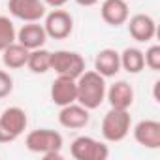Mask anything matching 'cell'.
<instances>
[{
    "label": "cell",
    "instance_id": "cell-1",
    "mask_svg": "<svg viewBox=\"0 0 160 160\" xmlns=\"http://www.w3.org/2000/svg\"><path fill=\"white\" fill-rule=\"evenodd\" d=\"M77 85V104H81L83 108H87L89 111L98 109L102 106V102L106 100V77H102L96 70H85L81 75L75 79Z\"/></svg>",
    "mask_w": 160,
    "mask_h": 160
},
{
    "label": "cell",
    "instance_id": "cell-2",
    "mask_svg": "<svg viewBox=\"0 0 160 160\" xmlns=\"http://www.w3.org/2000/svg\"><path fill=\"white\" fill-rule=\"evenodd\" d=\"M132 128V117L128 109H115L111 108L102 119V138L109 143L122 141Z\"/></svg>",
    "mask_w": 160,
    "mask_h": 160
},
{
    "label": "cell",
    "instance_id": "cell-3",
    "mask_svg": "<svg viewBox=\"0 0 160 160\" xmlns=\"http://www.w3.org/2000/svg\"><path fill=\"white\" fill-rule=\"evenodd\" d=\"M28 124L27 111L19 106H10L0 115V143H12L15 141Z\"/></svg>",
    "mask_w": 160,
    "mask_h": 160
},
{
    "label": "cell",
    "instance_id": "cell-4",
    "mask_svg": "<svg viewBox=\"0 0 160 160\" xmlns=\"http://www.w3.org/2000/svg\"><path fill=\"white\" fill-rule=\"evenodd\" d=\"M62 136L51 128H38L27 134L25 138V145L30 152L36 154H45V152H55V151H62Z\"/></svg>",
    "mask_w": 160,
    "mask_h": 160
},
{
    "label": "cell",
    "instance_id": "cell-5",
    "mask_svg": "<svg viewBox=\"0 0 160 160\" xmlns=\"http://www.w3.org/2000/svg\"><path fill=\"white\" fill-rule=\"evenodd\" d=\"M51 70L57 72V75H66L72 79H77L85 72V58L68 49H58L51 53Z\"/></svg>",
    "mask_w": 160,
    "mask_h": 160
},
{
    "label": "cell",
    "instance_id": "cell-6",
    "mask_svg": "<svg viewBox=\"0 0 160 160\" xmlns=\"http://www.w3.org/2000/svg\"><path fill=\"white\" fill-rule=\"evenodd\" d=\"M70 154L75 160H106L109 149L104 141H98L91 136H79L70 145Z\"/></svg>",
    "mask_w": 160,
    "mask_h": 160
},
{
    "label": "cell",
    "instance_id": "cell-7",
    "mask_svg": "<svg viewBox=\"0 0 160 160\" xmlns=\"http://www.w3.org/2000/svg\"><path fill=\"white\" fill-rule=\"evenodd\" d=\"M43 28L47 38L53 40H66L70 38V34L73 32V17L58 8H53V12L45 13V21H43Z\"/></svg>",
    "mask_w": 160,
    "mask_h": 160
},
{
    "label": "cell",
    "instance_id": "cell-8",
    "mask_svg": "<svg viewBox=\"0 0 160 160\" xmlns=\"http://www.w3.org/2000/svg\"><path fill=\"white\" fill-rule=\"evenodd\" d=\"M8 10L15 19H21L25 23L40 21L47 13L42 0H8Z\"/></svg>",
    "mask_w": 160,
    "mask_h": 160
},
{
    "label": "cell",
    "instance_id": "cell-9",
    "mask_svg": "<svg viewBox=\"0 0 160 160\" xmlns=\"http://www.w3.org/2000/svg\"><path fill=\"white\" fill-rule=\"evenodd\" d=\"M89 121H91V111L77 102L62 106L58 111V122L68 130H81L89 124Z\"/></svg>",
    "mask_w": 160,
    "mask_h": 160
},
{
    "label": "cell",
    "instance_id": "cell-10",
    "mask_svg": "<svg viewBox=\"0 0 160 160\" xmlns=\"http://www.w3.org/2000/svg\"><path fill=\"white\" fill-rule=\"evenodd\" d=\"M126 23H128V34L139 43H147L156 36V21L147 13H136L128 17Z\"/></svg>",
    "mask_w": 160,
    "mask_h": 160
},
{
    "label": "cell",
    "instance_id": "cell-11",
    "mask_svg": "<svg viewBox=\"0 0 160 160\" xmlns=\"http://www.w3.org/2000/svg\"><path fill=\"white\" fill-rule=\"evenodd\" d=\"M51 102L58 108L73 104L77 100V85L75 79L66 77V75H58L55 81L51 83Z\"/></svg>",
    "mask_w": 160,
    "mask_h": 160
},
{
    "label": "cell",
    "instance_id": "cell-12",
    "mask_svg": "<svg viewBox=\"0 0 160 160\" xmlns=\"http://www.w3.org/2000/svg\"><path fill=\"white\" fill-rule=\"evenodd\" d=\"M134 139L145 149H160V122L152 119L139 121L134 126Z\"/></svg>",
    "mask_w": 160,
    "mask_h": 160
},
{
    "label": "cell",
    "instance_id": "cell-13",
    "mask_svg": "<svg viewBox=\"0 0 160 160\" xmlns=\"http://www.w3.org/2000/svg\"><path fill=\"white\" fill-rule=\"evenodd\" d=\"M100 15L106 25L109 27H121L128 21L130 10L126 0H104L100 6Z\"/></svg>",
    "mask_w": 160,
    "mask_h": 160
},
{
    "label": "cell",
    "instance_id": "cell-14",
    "mask_svg": "<svg viewBox=\"0 0 160 160\" xmlns=\"http://www.w3.org/2000/svg\"><path fill=\"white\" fill-rule=\"evenodd\" d=\"M106 100L115 109H130L134 104V89L128 81H115L106 91Z\"/></svg>",
    "mask_w": 160,
    "mask_h": 160
},
{
    "label": "cell",
    "instance_id": "cell-15",
    "mask_svg": "<svg viewBox=\"0 0 160 160\" xmlns=\"http://www.w3.org/2000/svg\"><path fill=\"white\" fill-rule=\"evenodd\" d=\"M17 42L21 45H25L28 51L38 49V47H43L45 42H47V34H45L43 25H40L38 21H32V23L23 25L17 30Z\"/></svg>",
    "mask_w": 160,
    "mask_h": 160
},
{
    "label": "cell",
    "instance_id": "cell-16",
    "mask_svg": "<svg viewBox=\"0 0 160 160\" xmlns=\"http://www.w3.org/2000/svg\"><path fill=\"white\" fill-rule=\"evenodd\" d=\"M94 70L102 75V77H113L121 72V57L119 51L106 47L100 49L94 57Z\"/></svg>",
    "mask_w": 160,
    "mask_h": 160
},
{
    "label": "cell",
    "instance_id": "cell-17",
    "mask_svg": "<svg viewBox=\"0 0 160 160\" xmlns=\"http://www.w3.org/2000/svg\"><path fill=\"white\" fill-rule=\"evenodd\" d=\"M2 53V64L8 68V70H19L23 66H27V60H28V49L25 45H21L19 42H13L12 45H8Z\"/></svg>",
    "mask_w": 160,
    "mask_h": 160
},
{
    "label": "cell",
    "instance_id": "cell-18",
    "mask_svg": "<svg viewBox=\"0 0 160 160\" xmlns=\"http://www.w3.org/2000/svg\"><path fill=\"white\" fill-rule=\"evenodd\" d=\"M121 57V68L132 75L139 73L145 68V58H143V51L138 47H126L122 53H119Z\"/></svg>",
    "mask_w": 160,
    "mask_h": 160
},
{
    "label": "cell",
    "instance_id": "cell-19",
    "mask_svg": "<svg viewBox=\"0 0 160 160\" xmlns=\"http://www.w3.org/2000/svg\"><path fill=\"white\" fill-rule=\"evenodd\" d=\"M27 66L32 73H45L51 70V51L43 49V47H38V49H32L28 53V60H27Z\"/></svg>",
    "mask_w": 160,
    "mask_h": 160
},
{
    "label": "cell",
    "instance_id": "cell-20",
    "mask_svg": "<svg viewBox=\"0 0 160 160\" xmlns=\"http://www.w3.org/2000/svg\"><path fill=\"white\" fill-rule=\"evenodd\" d=\"M13 42H17V30L13 27V21L6 15H0V51H4Z\"/></svg>",
    "mask_w": 160,
    "mask_h": 160
},
{
    "label": "cell",
    "instance_id": "cell-21",
    "mask_svg": "<svg viewBox=\"0 0 160 160\" xmlns=\"http://www.w3.org/2000/svg\"><path fill=\"white\" fill-rule=\"evenodd\" d=\"M143 58H145V66L149 70L158 72L160 70V45H151L143 53Z\"/></svg>",
    "mask_w": 160,
    "mask_h": 160
},
{
    "label": "cell",
    "instance_id": "cell-22",
    "mask_svg": "<svg viewBox=\"0 0 160 160\" xmlns=\"http://www.w3.org/2000/svg\"><path fill=\"white\" fill-rule=\"evenodd\" d=\"M13 92V79L6 70H0V100L8 98Z\"/></svg>",
    "mask_w": 160,
    "mask_h": 160
},
{
    "label": "cell",
    "instance_id": "cell-23",
    "mask_svg": "<svg viewBox=\"0 0 160 160\" xmlns=\"http://www.w3.org/2000/svg\"><path fill=\"white\" fill-rule=\"evenodd\" d=\"M68 0H43L45 6H51V8H62Z\"/></svg>",
    "mask_w": 160,
    "mask_h": 160
},
{
    "label": "cell",
    "instance_id": "cell-24",
    "mask_svg": "<svg viewBox=\"0 0 160 160\" xmlns=\"http://www.w3.org/2000/svg\"><path fill=\"white\" fill-rule=\"evenodd\" d=\"M75 2L79 6H83V8H91V6H96L100 0H75Z\"/></svg>",
    "mask_w": 160,
    "mask_h": 160
}]
</instances>
